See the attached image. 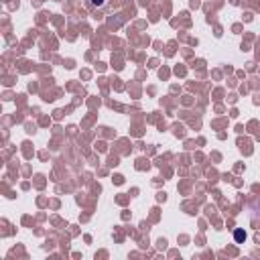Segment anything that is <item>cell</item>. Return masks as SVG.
<instances>
[{"instance_id":"1","label":"cell","mask_w":260,"mask_h":260,"mask_svg":"<svg viewBox=\"0 0 260 260\" xmlns=\"http://www.w3.org/2000/svg\"><path fill=\"white\" fill-rule=\"evenodd\" d=\"M242 238H246V236H244V234L238 230V232H236V240H242Z\"/></svg>"},{"instance_id":"2","label":"cell","mask_w":260,"mask_h":260,"mask_svg":"<svg viewBox=\"0 0 260 260\" xmlns=\"http://www.w3.org/2000/svg\"><path fill=\"white\" fill-rule=\"evenodd\" d=\"M91 4H98V6H102V4H104V0H91Z\"/></svg>"}]
</instances>
